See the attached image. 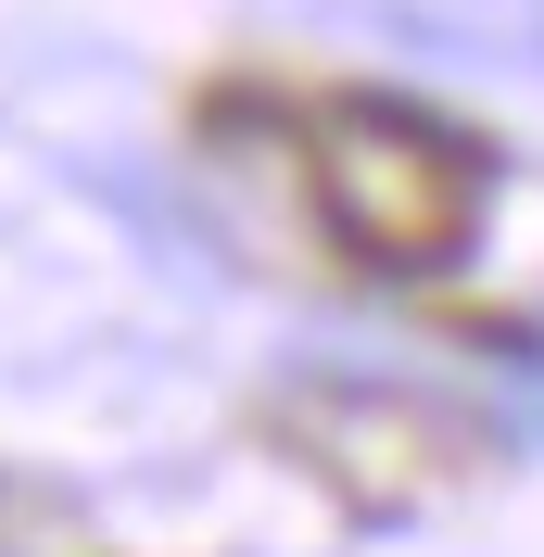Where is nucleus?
<instances>
[{"label":"nucleus","mask_w":544,"mask_h":557,"mask_svg":"<svg viewBox=\"0 0 544 557\" xmlns=\"http://www.w3.org/2000/svg\"><path fill=\"white\" fill-rule=\"evenodd\" d=\"M305 177H317V215H330L368 267H393V278L456 267L469 228H481V190H494V165H481L443 114H418V102H330Z\"/></svg>","instance_id":"obj_1"}]
</instances>
